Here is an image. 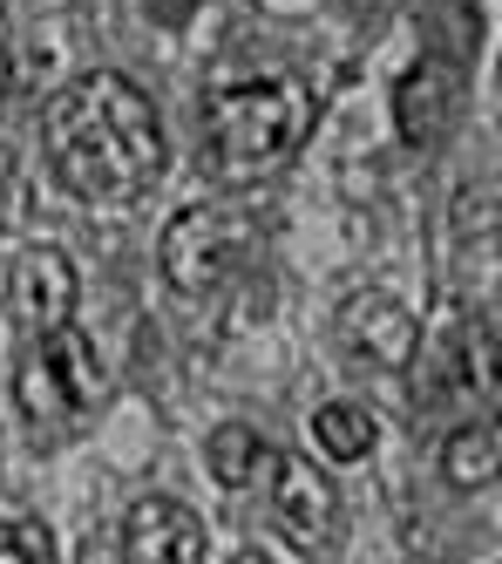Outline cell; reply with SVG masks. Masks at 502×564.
<instances>
[{"mask_svg": "<svg viewBox=\"0 0 502 564\" xmlns=\"http://www.w3.org/2000/svg\"><path fill=\"white\" fill-rule=\"evenodd\" d=\"M48 164L81 205H130L163 177V123L156 102L116 68H89L48 102Z\"/></svg>", "mask_w": 502, "mask_h": 564, "instance_id": "obj_1", "label": "cell"}, {"mask_svg": "<svg viewBox=\"0 0 502 564\" xmlns=\"http://www.w3.org/2000/svg\"><path fill=\"white\" fill-rule=\"evenodd\" d=\"M306 123H313V89L285 68L218 75L204 89V143H211V164L225 177H251L279 164L285 150H299Z\"/></svg>", "mask_w": 502, "mask_h": 564, "instance_id": "obj_2", "label": "cell"}, {"mask_svg": "<svg viewBox=\"0 0 502 564\" xmlns=\"http://www.w3.org/2000/svg\"><path fill=\"white\" fill-rule=\"evenodd\" d=\"M251 252V218L238 205H190L171 218V231H163V279L184 293V300H204L231 286V272L244 265Z\"/></svg>", "mask_w": 502, "mask_h": 564, "instance_id": "obj_3", "label": "cell"}, {"mask_svg": "<svg viewBox=\"0 0 502 564\" xmlns=\"http://www.w3.org/2000/svg\"><path fill=\"white\" fill-rule=\"evenodd\" d=\"M102 360H96V340L81 334V327H55V334H41V347L21 360V375H14V394H21V409L34 422H75V415H89L102 409Z\"/></svg>", "mask_w": 502, "mask_h": 564, "instance_id": "obj_4", "label": "cell"}, {"mask_svg": "<svg viewBox=\"0 0 502 564\" xmlns=\"http://www.w3.org/2000/svg\"><path fill=\"white\" fill-rule=\"evenodd\" d=\"M265 523L272 538L292 544L299 557H326L340 538V497H332L326 469H313L306 456H265Z\"/></svg>", "mask_w": 502, "mask_h": 564, "instance_id": "obj_5", "label": "cell"}, {"mask_svg": "<svg viewBox=\"0 0 502 564\" xmlns=\"http://www.w3.org/2000/svg\"><path fill=\"white\" fill-rule=\"evenodd\" d=\"M414 347H422V327L394 293H353L340 306V354L367 360V368H407Z\"/></svg>", "mask_w": 502, "mask_h": 564, "instance_id": "obj_6", "label": "cell"}, {"mask_svg": "<svg viewBox=\"0 0 502 564\" xmlns=\"http://www.w3.org/2000/svg\"><path fill=\"white\" fill-rule=\"evenodd\" d=\"M204 517L177 497H143L130 503V523H122V557L130 564H204Z\"/></svg>", "mask_w": 502, "mask_h": 564, "instance_id": "obj_7", "label": "cell"}, {"mask_svg": "<svg viewBox=\"0 0 502 564\" xmlns=\"http://www.w3.org/2000/svg\"><path fill=\"white\" fill-rule=\"evenodd\" d=\"M8 300H14V319L28 334H55L75 319V265L68 252L55 246H28L8 272Z\"/></svg>", "mask_w": 502, "mask_h": 564, "instance_id": "obj_8", "label": "cell"}, {"mask_svg": "<svg viewBox=\"0 0 502 564\" xmlns=\"http://www.w3.org/2000/svg\"><path fill=\"white\" fill-rule=\"evenodd\" d=\"M455 96H462V75L441 55H422L401 83H394V123H401V143L407 150H428L441 143V130L455 123Z\"/></svg>", "mask_w": 502, "mask_h": 564, "instance_id": "obj_9", "label": "cell"}, {"mask_svg": "<svg viewBox=\"0 0 502 564\" xmlns=\"http://www.w3.org/2000/svg\"><path fill=\"white\" fill-rule=\"evenodd\" d=\"M313 442L332 463H367L373 442H381V422H373L360 401H326V409L313 415Z\"/></svg>", "mask_w": 502, "mask_h": 564, "instance_id": "obj_10", "label": "cell"}, {"mask_svg": "<svg viewBox=\"0 0 502 564\" xmlns=\"http://www.w3.org/2000/svg\"><path fill=\"white\" fill-rule=\"evenodd\" d=\"M265 442H259V429H244V422H225L218 435H211V449H204V463H211V476L225 482V490H244V482H259V469H265Z\"/></svg>", "mask_w": 502, "mask_h": 564, "instance_id": "obj_11", "label": "cell"}, {"mask_svg": "<svg viewBox=\"0 0 502 564\" xmlns=\"http://www.w3.org/2000/svg\"><path fill=\"white\" fill-rule=\"evenodd\" d=\"M441 476L455 482V490H482V482H495V429L489 422L455 429L448 449H441Z\"/></svg>", "mask_w": 502, "mask_h": 564, "instance_id": "obj_12", "label": "cell"}, {"mask_svg": "<svg viewBox=\"0 0 502 564\" xmlns=\"http://www.w3.org/2000/svg\"><path fill=\"white\" fill-rule=\"evenodd\" d=\"M48 557V531H0V564H41Z\"/></svg>", "mask_w": 502, "mask_h": 564, "instance_id": "obj_13", "label": "cell"}, {"mask_svg": "<svg viewBox=\"0 0 502 564\" xmlns=\"http://www.w3.org/2000/svg\"><path fill=\"white\" fill-rule=\"evenodd\" d=\"M14 89V55H8V42H0V96Z\"/></svg>", "mask_w": 502, "mask_h": 564, "instance_id": "obj_14", "label": "cell"}, {"mask_svg": "<svg viewBox=\"0 0 502 564\" xmlns=\"http://www.w3.org/2000/svg\"><path fill=\"white\" fill-rule=\"evenodd\" d=\"M347 8H353V14H373V8H381V0H347Z\"/></svg>", "mask_w": 502, "mask_h": 564, "instance_id": "obj_15", "label": "cell"}]
</instances>
